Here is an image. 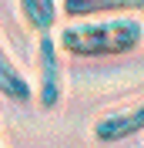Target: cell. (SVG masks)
Instances as JSON below:
<instances>
[{"instance_id": "obj_4", "label": "cell", "mask_w": 144, "mask_h": 148, "mask_svg": "<svg viewBox=\"0 0 144 148\" xmlns=\"http://www.w3.org/2000/svg\"><path fill=\"white\" fill-rule=\"evenodd\" d=\"M144 10V0H60V14L67 20L90 17H134Z\"/></svg>"}, {"instance_id": "obj_6", "label": "cell", "mask_w": 144, "mask_h": 148, "mask_svg": "<svg viewBox=\"0 0 144 148\" xmlns=\"http://www.w3.org/2000/svg\"><path fill=\"white\" fill-rule=\"evenodd\" d=\"M17 10H20L24 27L34 30L37 37H44V34H54V27H57L60 0H17Z\"/></svg>"}, {"instance_id": "obj_3", "label": "cell", "mask_w": 144, "mask_h": 148, "mask_svg": "<svg viewBox=\"0 0 144 148\" xmlns=\"http://www.w3.org/2000/svg\"><path fill=\"white\" fill-rule=\"evenodd\" d=\"M141 131H144V101L117 108V111H104L90 125V138L97 141V145H117V141L137 138Z\"/></svg>"}, {"instance_id": "obj_1", "label": "cell", "mask_w": 144, "mask_h": 148, "mask_svg": "<svg viewBox=\"0 0 144 148\" xmlns=\"http://www.w3.org/2000/svg\"><path fill=\"white\" fill-rule=\"evenodd\" d=\"M144 40V24L137 17H90L67 20L57 34L64 54L71 57H124Z\"/></svg>"}, {"instance_id": "obj_5", "label": "cell", "mask_w": 144, "mask_h": 148, "mask_svg": "<svg viewBox=\"0 0 144 148\" xmlns=\"http://www.w3.org/2000/svg\"><path fill=\"white\" fill-rule=\"evenodd\" d=\"M0 94L14 104H27L34 98V88H30V77L20 71V64L10 57L3 37H0Z\"/></svg>"}, {"instance_id": "obj_2", "label": "cell", "mask_w": 144, "mask_h": 148, "mask_svg": "<svg viewBox=\"0 0 144 148\" xmlns=\"http://www.w3.org/2000/svg\"><path fill=\"white\" fill-rule=\"evenodd\" d=\"M34 64H37L34 101H37L40 111H54L64 101V61H60V44H57L54 34L37 37Z\"/></svg>"}]
</instances>
